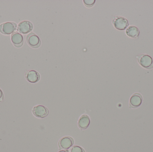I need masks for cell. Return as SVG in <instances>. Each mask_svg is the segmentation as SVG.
Returning a JSON list of instances; mask_svg holds the SVG:
<instances>
[{
    "mask_svg": "<svg viewBox=\"0 0 153 152\" xmlns=\"http://www.w3.org/2000/svg\"><path fill=\"white\" fill-rule=\"evenodd\" d=\"M143 102V97L139 93H135L131 96L130 100V107L137 108L139 107Z\"/></svg>",
    "mask_w": 153,
    "mask_h": 152,
    "instance_id": "obj_8",
    "label": "cell"
},
{
    "mask_svg": "<svg viewBox=\"0 0 153 152\" xmlns=\"http://www.w3.org/2000/svg\"><path fill=\"white\" fill-rule=\"evenodd\" d=\"M4 99V95L2 91L1 90L0 88V102L2 101Z\"/></svg>",
    "mask_w": 153,
    "mask_h": 152,
    "instance_id": "obj_15",
    "label": "cell"
},
{
    "mask_svg": "<svg viewBox=\"0 0 153 152\" xmlns=\"http://www.w3.org/2000/svg\"><path fill=\"white\" fill-rule=\"evenodd\" d=\"M59 152H69L68 151H59Z\"/></svg>",
    "mask_w": 153,
    "mask_h": 152,
    "instance_id": "obj_16",
    "label": "cell"
},
{
    "mask_svg": "<svg viewBox=\"0 0 153 152\" xmlns=\"http://www.w3.org/2000/svg\"><path fill=\"white\" fill-rule=\"evenodd\" d=\"M12 43L16 47H20L22 46L24 42L23 36L18 32H14L11 35Z\"/></svg>",
    "mask_w": 153,
    "mask_h": 152,
    "instance_id": "obj_7",
    "label": "cell"
},
{
    "mask_svg": "<svg viewBox=\"0 0 153 152\" xmlns=\"http://www.w3.org/2000/svg\"><path fill=\"white\" fill-rule=\"evenodd\" d=\"M74 141L73 139L70 137H63L60 140L59 142V146L63 149H70L73 145Z\"/></svg>",
    "mask_w": 153,
    "mask_h": 152,
    "instance_id": "obj_9",
    "label": "cell"
},
{
    "mask_svg": "<svg viewBox=\"0 0 153 152\" xmlns=\"http://www.w3.org/2000/svg\"><path fill=\"white\" fill-rule=\"evenodd\" d=\"M17 25L13 22H6L0 25V32L4 35L13 34L17 29Z\"/></svg>",
    "mask_w": 153,
    "mask_h": 152,
    "instance_id": "obj_1",
    "label": "cell"
},
{
    "mask_svg": "<svg viewBox=\"0 0 153 152\" xmlns=\"http://www.w3.org/2000/svg\"><path fill=\"white\" fill-rule=\"evenodd\" d=\"M32 112L36 117L40 118L46 117L49 112L47 108L42 105H38L34 107Z\"/></svg>",
    "mask_w": 153,
    "mask_h": 152,
    "instance_id": "obj_6",
    "label": "cell"
},
{
    "mask_svg": "<svg viewBox=\"0 0 153 152\" xmlns=\"http://www.w3.org/2000/svg\"><path fill=\"white\" fill-rule=\"evenodd\" d=\"M127 35L132 38H137L139 35V30L135 26H131L128 27L126 30Z\"/></svg>",
    "mask_w": 153,
    "mask_h": 152,
    "instance_id": "obj_12",
    "label": "cell"
},
{
    "mask_svg": "<svg viewBox=\"0 0 153 152\" xmlns=\"http://www.w3.org/2000/svg\"><path fill=\"white\" fill-rule=\"evenodd\" d=\"M26 78L28 82L31 83H36L39 81L40 75L36 71L30 70L26 73Z\"/></svg>",
    "mask_w": 153,
    "mask_h": 152,
    "instance_id": "obj_10",
    "label": "cell"
},
{
    "mask_svg": "<svg viewBox=\"0 0 153 152\" xmlns=\"http://www.w3.org/2000/svg\"><path fill=\"white\" fill-rule=\"evenodd\" d=\"M33 28V24L30 21H23L18 25V30L21 34L26 35L32 31Z\"/></svg>",
    "mask_w": 153,
    "mask_h": 152,
    "instance_id": "obj_4",
    "label": "cell"
},
{
    "mask_svg": "<svg viewBox=\"0 0 153 152\" xmlns=\"http://www.w3.org/2000/svg\"><path fill=\"white\" fill-rule=\"evenodd\" d=\"M90 124V119L87 115L81 116L78 122V126L81 129H85L88 127Z\"/></svg>",
    "mask_w": 153,
    "mask_h": 152,
    "instance_id": "obj_11",
    "label": "cell"
},
{
    "mask_svg": "<svg viewBox=\"0 0 153 152\" xmlns=\"http://www.w3.org/2000/svg\"><path fill=\"white\" fill-rule=\"evenodd\" d=\"M71 152H85L84 150L79 146H74L72 148Z\"/></svg>",
    "mask_w": 153,
    "mask_h": 152,
    "instance_id": "obj_14",
    "label": "cell"
},
{
    "mask_svg": "<svg viewBox=\"0 0 153 152\" xmlns=\"http://www.w3.org/2000/svg\"><path fill=\"white\" fill-rule=\"evenodd\" d=\"M137 59L139 64L146 69H151L153 68V60L152 58L147 54H141L137 56Z\"/></svg>",
    "mask_w": 153,
    "mask_h": 152,
    "instance_id": "obj_2",
    "label": "cell"
},
{
    "mask_svg": "<svg viewBox=\"0 0 153 152\" xmlns=\"http://www.w3.org/2000/svg\"><path fill=\"white\" fill-rule=\"evenodd\" d=\"M113 23L115 28L120 30H125L128 26V21L123 17H117L113 20Z\"/></svg>",
    "mask_w": 153,
    "mask_h": 152,
    "instance_id": "obj_5",
    "label": "cell"
},
{
    "mask_svg": "<svg viewBox=\"0 0 153 152\" xmlns=\"http://www.w3.org/2000/svg\"><path fill=\"white\" fill-rule=\"evenodd\" d=\"M26 40L28 44L34 48H38L41 45L40 38L33 32L30 33L27 35Z\"/></svg>",
    "mask_w": 153,
    "mask_h": 152,
    "instance_id": "obj_3",
    "label": "cell"
},
{
    "mask_svg": "<svg viewBox=\"0 0 153 152\" xmlns=\"http://www.w3.org/2000/svg\"><path fill=\"white\" fill-rule=\"evenodd\" d=\"M84 3L87 7H91L95 3V0H84Z\"/></svg>",
    "mask_w": 153,
    "mask_h": 152,
    "instance_id": "obj_13",
    "label": "cell"
}]
</instances>
